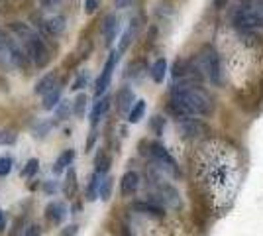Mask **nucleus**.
Instances as JSON below:
<instances>
[{"label":"nucleus","mask_w":263,"mask_h":236,"mask_svg":"<svg viewBox=\"0 0 263 236\" xmlns=\"http://www.w3.org/2000/svg\"><path fill=\"white\" fill-rule=\"evenodd\" d=\"M169 108L175 114V118L209 116L214 111V102H212V97L198 83H181V85H173Z\"/></svg>","instance_id":"1"},{"label":"nucleus","mask_w":263,"mask_h":236,"mask_svg":"<svg viewBox=\"0 0 263 236\" xmlns=\"http://www.w3.org/2000/svg\"><path fill=\"white\" fill-rule=\"evenodd\" d=\"M197 69L200 77H204L210 85L220 87L224 83V69H222V59L220 53L216 51L214 45H204L197 56Z\"/></svg>","instance_id":"2"},{"label":"nucleus","mask_w":263,"mask_h":236,"mask_svg":"<svg viewBox=\"0 0 263 236\" xmlns=\"http://www.w3.org/2000/svg\"><path fill=\"white\" fill-rule=\"evenodd\" d=\"M232 24L240 32H253L257 28H263V16L252 8L248 2H241L236 10L232 12Z\"/></svg>","instance_id":"3"},{"label":"nucleus","mask_w":263,"mask_h":236,"mask_svg":"<svg viewBox=\"0 0 263 236\" xmlns=\"http://www.w3.org/2000/svg\"><path fill=\"white\" fill-rule=\"evenodd\" d=\"M147 148H149L147 154H149L152 161H154L157 168L169 171V173L175 175V177L181 173V171H179V166H177V161H175V157L167 152V148H165L163 144H159V142H149Z\"/></svg>","instance_id":"4"},{"label":"nucleus","mask_w":263,"mask_h":236,"mask_svg":"<svg viewBox=\"0 0 263 236\" xmlns=\"http://www.w3.org/2000/svg\"><path fill=\"white\" fill-rule=\"evenodd\" d=\"M177 132L183 140H198L209 132V128L195 116H183V118H177Z\"/></svg>","instance_id":"5"},{"label":"nucleus","mask_w":263,"mask_h":236,"mask_svg":"<svg viewBox=\"0 0 263 236\" xmlns=\"http://www.w3.org/2000/svg\"><path fill=\"white\" fill-rule=\"evenodd\" d=\"M118 59H120V51L116 49V51H110L108 59H106V63H104V67L100 71V75L97 77L95 81V97H102L106 89L110 87V83H112V75H114V69H116V63H118Z\"/></svg>","instance_id":"6"},{"label":"nucleus","mask_w":263,"mask_h":236,"mask_svg":"<svg viewBox=\"0 0 263 236\" xmlns=\"http://www.w3.org/2000/svg\"><path fill=\"white\" fill-rule=\"evenodd\" d=\"M24 51L28 53L30 61H33L35 67H45L47 61H49V49H47L45 42L37 34H33L32 40L24 45Z\"/></svg>","instance_id":"7"},{"label":"nucleus","mask_w":263,"mask_h":236,"mask_svg":"<svg viewBox=\"0 0 263 236\" xmlns=\"http://www.w3.org/2000/svg\"><path fill=\"white\" fill-rule=\"evenodd\" d=\"M116 111L118 114H128L130 113V108L134 106V102H136V95H134V90L132 87H122L118 93H116Z\"/></svg>","instance_id":"8"},{"label":"nucleus","mask_w":263,"mask_h":236,"mask_svg":"<svg viewBox=\"0 0 263 236\" xmlns=\"http://www.w3.org/2000/svg\"><path fill=\"white\" fill-rule=\"evenodd\" d=\"M118 32H120V20L116 18V14H108L102 22V35H104V44L108 47L118 38Z\"/></svg>","instance_id":"9"},{"label":"nucleus","mask_w":263,"mask_h":236,"mask_svg":"<svg viewBox=\"0 0 263 236\" xmlns=\"http://www.w3.org/2000/svg\"><path fill=\"white\" fill-rule=\"evenodd\" d=\"M132 207H134V211H138V213H142V214H147V216H155V219H161V216H165V209L159 205V203H155L154 199L136 201Z\"/></svg>","instance_id":"10"},{"label":"nucleus","mask_w":263,"mask_h":236,"mask_svg":"<svg viewBox=\"0 0 263 236\" xmlns=\"http://www.w3.org/2000/svg\"><path fill=\"white\" fill-rule=\"evenodd\" d=\"M140 189V175L136 171H126L120 179V193L122 197H132Z\"/></svg>","instance_id":"11"},{"label":"nucleus","mask_w":263,"mask_h":236,"mask_svg":"<svg viewBox=\"0 0 263 236\" xmlns=\"http://www.w3.org/2000/svg\"><path fill=\"white\" fill-rule=\"evenodd\" d=\"M110 102H112V99H110L108 95H102V97H99V101L95 102V106L90 111V126L92 128H97V124L104 118V114L108 113Z\"/></svg>","instance_id":"12"},{"label":"nucleus","mask_w":263,"mask_h":236,"mask_svg":"<svg viewBox=\"0 0 263 236\" xmlns=\"http://www.w3.org/2000/svg\"><path fill=\"white\" fill-rule=\"evenodd\" d=\"M65 216H67V207L63 203L53 201L45 207V219L49 223H53V225H61L65 221Z\"/></svg>","instance_id":"13"},{"label":"nucleus","mask_w":263,"mask_h":236,"mask_svg":"<svg viewBox=\"0 0 263 236\" xmlns=\"http://www.w3.org/2000/svg\"><path fill=\"white\" fill-rule=\"evenodd\" d=\"M136 34H138V20H132L130 26L126 28V32H124L120 38V45H118V51H120V53H124V51L130 47Z\"/></svg>","instance_id":"14"},{"label":"nucleus","mask_w":263,"mask_h":236,"mask_svg":"<svg viewBox=\"0 0 263 236\" xmlns=\"http://www.w3.org/2000/svg\"><path fill=\"white\" fill-rule=\"evenodd\" d=\"M55 85H57V71H51V73H47V75H44L37 81L35 95H45V93H49V90L53 89Z\"/></svg>","instance_id":"15"},{"label":"nucleus","mask_w":263,"mask_h":236,"mask_svg":"<svg viewBox=\"0 0 263 236\" xmlns=\"http://www.w3.org/2000/svg\"><path fill=\"white\" fill-rule=\"evenodd\" d=\"M73 159H75V150H65L61 156L57 157V161H55L53 166V173H63L65 169L71 168V164H73Z\"/></svg>","instance_id":"16"},{"label":"nucleus","mask_w":263,"mask_h":236,"mask_svg":"<svg viewBox=\"0 0 263 236\" xmlns=\"http://www.w3.org/2000/svg\"><path fill=\"white\" fill-rule=\"evenodd\" d=\"M61 191H63L65 197H75V193H77V173H75L73 168L67 169V175H65V181H63Z\"/></svg>","instance_id":"17"},{"label":"nucleus","mask_w":263,"mask_h":236,"mask_svg":"<svg viewBox=\"0 0 263 236\" xmlns=\"http://www.w3.org/2000/svg\"><path fill=\"white\" fill-rule=\"evenodd\" d=\"M65 18L63 16H53V18H49V20H45V30H47V34L51 35H61L65 32Z\"/></svg>","instance_id":"18"},{"label":"nucleus","mask_w":263,"mask_h":236,"mask_svg":"<svg viewBox=\"0 0 263 236\" xmlns=\"http://www.w3.org/2000/svg\"><path fill=\"white\" fill-rule=\"evenodd\" d=\"M110 166H112V157L104 150H99V154L95 157V171L100 173V175H104V173L110 171Z\"/></svg>","instance_id":"19"},{"label":"nucleus","mask_w":263,"mask_h":236,"mask_svg":"<svg viewBox=\"0 0 263 236\" xmlns=\"http://www.w3.org/2000/svg\"><path fill=\"white\" fill-rule=\"evenodd\" d=\"M59 101H61V87H59V85H55L49 93H45L44 95V102H42V106H44L45 111H53L55 106L59 104Z\"/></svg>","instance_id":"20"},{"label":"nucleus","mask_w":263,"mask_h":236,"mask_svg":"<svg viewBox=\"0 0 263 236\" xmlns=\"http://www.w3.org/2000/svg\"><path fill=\"white\" fill-rule=\"evenodd\" d=\"M149 75H152V79H154L155 83H163L165 75H167V59L165 57H159L154 65H152Z\"/></svg>","instance_id":"21"},{"label":"nucleus","mask_w":263,"mask_h":236,"mask_svg":"<svg viewBox=\"0 0 263 236\" xmlns=\"http://www.w3.org/2000/svg\"><path fill=\"white\" fill-rule=\"evenodd\" d=\"M100 181H102V175L95 171V173L90 175V179H88V185H87V201H95V199H99Z\"/></svg>","instance_id":"22"},{"label":"nucleus","mask_w":263,"mask_h":236,"mask_svg":"<svg viewBox=\"0 0 263 236\" xmlns=\"http://www.w3.org/2000/svg\"><path fill=\"white\" fill-rule=\"evenodd\" d=\"M145 73H147V65L143 61H134L126 71V77L132 79V81H140V79H143Z\"/></svg>","instance_id":"23"},{"label":"nucleus","mask_w":263,"mask_h":236,"mask_svg":"<svg viewBox=\"0 0 263 236\" xmlns=\"http://www.w3.org/2000/svg\"><path fill=\"white\" fill-rule=\"evenodd\" d=\"M143 114H145V101H136L128 113V122L138 124L143 118Z\"/></svg>","instance_id":"24"},{"label":"nucleus","mask_w":263,"mask_h":236,"mask_svg":"<svg viewBox=\"0 0 263 236\" xmlns=\"http://www.w3.org/2000/svg\"><path fill=\"white\" fill-rule=\"evenodd\" d=\"M73 104V114L77 116V118H83L85 116V111H87V104H88V97L85 93H79L77 99L71 102Z\"/></svg>","instance_id":"25"},{"label":"nucleus","mask_w":263,"mask_h":236,"mask_svg":"<svg viewBox=\"0 0 263 236\" xmlns=\"http://www.w3.org/2000/svg\"><path fill=\"white\" fill-rule=\"evenodd\" d=\"M73 114V104L71 101H59V104L55 106V118L57 120H67Z\"/></svg>","instance_id":"26"},{"label":"nucleus","mask_w":263,"mask_h":236,"mask_svg":"<svg viewBox=\"0 0 263 236\" xmlns=\"http://www.w3.org/2000/svg\"><path fill=\"white\" fill-rule=\"evenodd\" d=\"M112 189H114V181H112V177H104V179L100 181L99 197L102 199V201H108L110 197H112Z\"/></svg>","instance_id":"27"},{"label":"nucleus","mask_w":263,"mask_h":236,"mask_svg":"<svg viewBox=\"0 0 263 236\" xmlns=\"http://www.w3.org/2000/svg\"><path fill=\"white\" fill-rule=\"evenodd\" d=\"M37 169H40V159H37V157L28 159V161H26V166H24V169H22V177L24 179H30V177H33V175L37 173Z\"/></svg>","instance_id":"28"},{"label":"nucleus","mask_w":263,"mask_h":236,"mask_svg":"<svg viewBox=\"0 0 263 236\" xmlns=\"http://www.w3.org/2000/svg\"><path fill=\"white\" fill-rule=\"evenodd\" d=\"M18 140V134L12 132V130H0V146H12L16 144Z\"/></svg>","instance_id":"29"},{"label":"nucleus","mask_w":263,"mask_h":236,"mask_svg":"<svg viewBox=\"0 0 263 236\" xmlns=\"http://www.w3.org/2000/svg\"><path fill=\"white\" fill-rule=\"evenodd\" d=\"M88 85V71H81L77 75V79L73 81V85H71V89L73 90H81V89H85Z\"/></svg>","instance_id":"30"},{"label":"nucleus","mask_w":263,"mask_h":236,"mask_svg":"<svg viewBox=\"0 0 263 236\" xmlns=\"http://www.w3.org/2000/svg\"><path fill=\"white\" fill-rule=\"evenodd\" d=\"M149 128H152V132L154 134H163V128H165V118L163 116H154L152 118V122H149Z\"/></svg>","instance_id":"31"},{"label":"nucleus","mask_w":263,"mask_h":236,"mask_svg":"<svg viewBox=\"0 0 263 236\" xmlns=\"http://www.w3.org/2000/svg\"><path fill=\"white\" fill-rule=\"evenodd\" d=\"M10 171H12V157L2 156V157H0V177L8 175Z\"/></svg>","instance_id":"32"},{"label":"nucleus","mask_w":263,"mask_h":236,"mask_svg":"<svg viewBox=\"0 0 263 236\" xmlns=\"http://www.w3.org/2000/svg\"><path fill=\"white\" fill-rule=\"evenodd\" d=\"M100 0H85V12L87 14H95V10L99 8Z\"/></svg>","instance_id":"33"},{"label":"nucleus","mask_w":263,"mask_h":236,"mask_svg":"<svg viewBox=\"0 0 263 236\" xmlns=\"http://www.w3.org/2000/svg\"><path fill=\"white\" fill-rule=\"evenodd\" d=\"M51 128H53V122H44V124H40V126H37V138H44V136L47 134L49 130H51Z\"/></svg>","instance_id":"34"},{"label":"nucleus","mask_w":263,"mask_h":236,"mask_svg":"<svg viewBox=\"0 0 263 236\" xmlns=\"http://www.w3.org/2000/svg\"><path fill=\"white\" fill-rule=\"evenodd\" d=\"M44 191L49 193V195H55V193H57V181H53V179L45 181V183H44Z\"/></svg>","instance_id":"35"},{"label":"nucleus","mask_w":263,"mask_h":236,"mask_svg":"<svg viewBox=\"0 0 263 236\" xmlns=\"http://www.w3.org/2000/svg\"><path fill=\"white\" fill-rule=\"evenodd\" d=\"M79 232V226L77 225H69L61 230V236H77Z\"/></svg>","instance_id":"36"},{"label":"nucleus","mask_w":263,"mask_h":236,"mask_svg":"<svg viewBox=\"0 0 263 236\" xmlns=\"http://www.w3.org/2000/svg\"><path fill=\"white\" fill-rule=\"evenodd\" d=\"M59 2H61V0H40L42 8H47V10H51V8H57V6H59Z\"/></svg>","instance_id":"37"},{"label":"nucleus","mask_w":263,"mask_h":236,"mask_svg":"<svg viewBox=\"0 0 263 236\" xmlns=\"http://www.w3.org/2000/svg\"><path fill=\"white\" fill-rule=\"evenodd\" d=\"M243 2H248L252 8H255L263 16V0H243Z\"/></svg>","instance_id":"38"},{"label":"nucleus","mask_w":263,"mask_h":236,"mask_svg":"<svg viewBox=\"0 0 263 236\" xmlns=\"http://www.w3.org/2000/svg\"><path fill=\"white\" fill-rule=\"evenodd\" d=\"M24 236H42V228H40L37 225H32L28 230H26V234Z\"/></svg>","instance_id":"39"},{"label":"nucleus","mask_w":263,"mask_h":236,"mask_svg":"<svg viewBox=\"0 0 263 236\" xmlns=\"http://www.w3.org/2000/svg\"><path fill=\"white\" fill-rule=\"evenodd\" d=\"M134 4V0H114V6L116 8H128V6H132Z\"/></svg>","instance_id":"40"},{"label":"nucleus","mask_w":263,"mask_h":236,"mask_svg":"<svg viewBox=\"0 0 263 236\" xmlns=\"http://www.w3.org/2000/svg\"><path fill=\"white\" fill-rule=\"evenodd\" d=\"M95 140H97V128H92L90 130V134H88V140H87V152L92 148V144H95Z\"/></svg>","instance_id":"41"},{"label":"nucleus","mask_w":263,"mask_h":236,"mask_svg":"<svg viewBox=\"0 0 263 236\" xmlns=\"http://www.w3.org/2000/svg\"><path fill=\"white\" fill-rule=\"evenodd\" d=\"M228 2H230V0H212V4H214L216 10H224V8L228 6Z\"/></svg>","instance_id":"42"},{"label":"nucleus","mask_w":263,"mask_h":236,"mask_svg":"<svg viewBox=\"0 0 263 236\" xmlns=\"http://www.w3.org/2000/svg\"><path fill=\"white\" fill-rule=\"evenodd\" d=\"M6 230V214H4V211L0 209V234Z\"/></svg>","instance_id":"43"},{"label":"nucleus","mask_w":263,"mask_h":236,"mask_svg":"<svg viewBox=\"0 0 263 236\" xmlns=\"http://www.w3.org/2000/svg\"><path fill=\"white\" fill-rule=\"evenodd\" d=\"M124 236H132V234H130V230H124Z\"/></svg>","instance_id":"44"},{"label":"nucleus","mask_w":263,"mask_h":236,"mask_svg":"<svg viewBox=\"0 0 263 236\" xmlns=\"http://www.w3.org/2000/svg\"><path fill=\"white\" fill-rule=\"evenodd\" d=\"M2 34H4V32H2V30H0V35H2Z\"/></svg>","instance_id":"45"}]
</instances>
